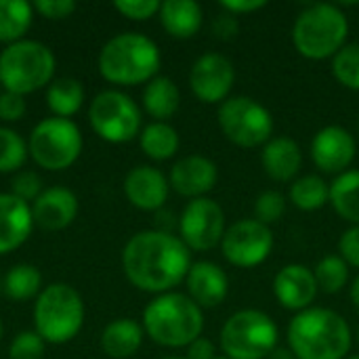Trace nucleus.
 <instances>
[{
    "instance_id": "nucleus-3",
    "label": "nucleus",
    "mask_w": 359,
    "mask_h": 359,
    "mask_svg": "<svg viewBox=\"0 0 359 359\" xmlns=\"http://www.w3.org/2000/svg\"><path fill=\"white\" fill-rule=\"evenodd\" d=\"M160 69L158 44L137 32L114 36L99 53V72L107 82L135 86L156 78Z\"/></svg>"
},
{
    "instance_id": "nucleus-19",
    "label": "nucleus",
    "mask_w": 359,
    "mask_h": 359,
    "mask_svg": "<svg viewBox=\"0 0 359 359\" xmlns=\"http://www.w3.org/2000/svg\"><path fill=\"white\" fill-rule=\"evenodd\" d=\"M170 183L166 177L151 166H137L126 175L124 194L128 202L141 210H160L168 198Z\"/></svg>"
},
{
    "instance_id": "nucleus-45",
    "label": "nucleus",
    "mask_w": 359,
    "mask_h": 359,
    "mask_svg": "<svg viewBox=\"0 0 359 359\" xmlns=\"http://www.w3.org/2000/svg\"><path fill=\"white\" fill-rule=\"evenodd\" d=\"M265 359H297L294 358V353L290 351V349H284V347H276L269 355Z\"/></svg>"
},
{
    "instance_id": "nucleus-32",
    "label": "nucleus",
    "mask_w": 359,
    "mask_h": 359,
    "mask_svg": "<svg viewBox=\"0 0 359 359\" xmlns=\"http://www.w3.org/2000/svg\"><path fill=\"white\" fill-rule=\"evenodd\" d=\"M318 288L326 294H337L347 286L349 280V265L341 259V255H328L320 259L313 269Z\"/></svg>"
},
{
    "instance_id": "nucleus-39",
    "label": "nucleus",
    "mask_w": 359,
    "mask_h": 359,
    "mask_svg": "<svg viewBox=\"0 0 359 359\" xmlns=\"http://www.w3.org/2000/svg\"><path fill=\"white\" fill-rule=\"evenodd\" d=\"M339 252H341V259L347 265H353V267L359 269V225H353L351 229H347L341 236Z\"/></svg>"
},
{
    "instance_id": "nucleus-28",
    "label": "nucleus",
    "mask_w": 359,
    "mask_h": 359,
    "mask_svg": "<svg viewBox=\"0 0 359 359\" xmlns=\"http://www.w3.org/2000/svg\"><path fill=\"white\" fill-rule=\"evenodd\" d=\"M141 149L151 160H168L179 149V133L166 122H151L141 133Z\"/></svg>"
},
{
    "instance_id": "nucleus-51",
    "label": "nucleus",
    "mask_w": 359,
    "mask_h": 359,
    "mask_svg": "<svg viewBox=\"0 0 359 359\" xmlns=\"http://www.w3.org/2000/svg\"><path fill=\"white\" fill-rule=\"evenodd\" d=\"M0 288H2V282H0Z\"/></svg>"
},
{
    "instance_id": "nucleus-16",
    "label": "nucleus",
    "mask_w": 359,
    "mask_h": 359,
    "mask_svg": "<svg viewBox=\"0 0 359 359\" xmlns=\"http://www.w3.org/2000/svg\"><path fill=\"white\" fill-rule=\"evenodd\" d=\"M318 282L309 267L292 263L278 271L273 280V294L284 309L290 311H305L311 307L318 294Z\"/></svg>"
},
{
    "instance_id": "nucleus-49",
    "label": "nucleus",
    "mask_w": 359,
    "mask_h": 359,
    "mask_svg": "<svg viewBox=\"0 0 359 359\" xmlns=\"http://www.w3.org/2000/svg\"><path fill=\"white\" fill-rule=\"evenodd\" d=\"M164 359H185V358H164Z\"/></svg>"
},
{
    "instance_id": "nucleus-36",
    "label": "nucleus",
    "mask_w": 359,
    "mask_h": 359,
    "mask_svg": "<svg viewBox=\"0 0 359 359\" xmlns=\"http://www.w3.org/2000/svg\"><path fill=\"white\" fill-rule=\"evenodd\" d=\"M11 359H40L44 355V339L38 332H19L11 343Z\"/></svg>"
},
{
    "instance_id": "nucleus-31",
    "label": "nucleus",
    "mask_w": 359,
    "mask_h": 359,
    "mask_svg": "<svg viewBox=\"0 0 359 359\" xmlns=\"http://www.w3.org/2000/svg\"><path fill=\"white\" fill-rule=\"evenodd\" d=\"M40 284H42V276L34 265H15L13 269H8L2 288L8 299L27 301L38 294Z\"/></svg>"
},
{
    "instance_id": "nucleus-46",
    "label": "nucleus",
    "mask_w": 359,
    "mask_h": 359,
    "mask_svg": "<svg viewBox=\"0 0 359 359\" xmlns=\"http://www.w3.org/2000/svg\"><path fill=\"white\" fill-rule=\"evenodd\" d=\"M351 301L359 309V276L353 280V286H351Z\"/></svg>"
},
{
    "instance_id": "nucleus-41",
    "label": "nucleus",
    "mask_w": 359,
    "mask_h": 359,
    "mask_svg": "<svg viewBox=\"0 0 359 359\" xmlns=\"http://www.w3.org/2000/svg\"><path fill=\"white\" fill-rule=\"evenodd\" d=\"M23 116H25V99L21 95L4 90L0 95V118L6 122H15L21 120Z\"/></svg>"
},
{
    "instance_id": "nucleus-26",
    "label": "nucleus",
    "mask_w": 359,
    "mask_h": 359,
    "mask_svg": "<svg viewBox=\"0 0 359 359\" xmlns=\"http://www.w3.org/2000/svg\"><path fill=\"white\" fill-rule=\"evenodd\" d=\"M330 204L337 215L359 225V170H345L330 185Z\"/></svg>"
},
{
    "instance_id": "nucleus-48",
    "label": "nucleus",
    "mask_w": 359,
    "mask_h": 359,
    "mask_svg": "<svg viewBox=\"0 0 359 359\" xmlns=\"http://www.w3.org/2000/svg\"><path fill=\"white\" fill-rule=\"evenodd\" d=\"M347 359H359V355H351V358H347Z\"/></svg>"
},
{
    "instance_id": "nucleus-52",
    "label": "nucleus",
    "mask_w": 359,
    "mask_h": 359,
    "mask_svg": "<svg viewBox=\"0 0 359 359\" xmlns=\"http://www.w3.org/2000/svg\"><path fill=\"white\" fill-rule=\"evenodd\" d=\"M358 337H359V328H358Z\"/></svg>"
},
{
    "instance_id": "nucleus-40",
    "label": "nucleus",
    "mask_w": 359,
    "mask_h": 359,
    "mask_svg": "<svg viewBox=\"0 0 359 359\" xmlns=\"http://www.w3.org/2000/svg\"><path fill=\"white\" fill-rule=\"evenodd\" d=\"M34 8L48 19H65L76 11L74 0H36Z\"/></svg>"
},
{
    "instance_id": "nucleus-24",
    "label": "nucleus",
    "mask_w": 359,
    "mask_h": 359,
    "mask_svg": "<svg viewBox=\"0 0 359 359\" xmlns=\"http://www.w3.org/2000/svg\"><path fill=\"white\" fill-rule=\"evenodd\" d=\"M141 343H143V328L128 318L111 322L101 334L103 351L114 359H126L135 355Z\"/></svg>"
},
{
    "instance_id": "nucleus-20",
    "label": "nucleus",
    "mask_w": 359,
    "mask_h": 359,
    "mask_svg": "<svg viewBox=\"0 0 359 359\" xmlns=\"http://www.w3.org/2000/svg\"><path fill=\"white\" fill-rule=\"evenodd\" d=\"M78 215V198L65 187H50L38 196L32 208L34 223L42 229L59 231L72 225Z\"/></svg>"
},
{
    "instance_id": "nucleus-5",
    "label": "nucleus",
    "mask_w": 359,
    "mask_h": 359,
    "mask_svg": "<svg viewBox=\"0 0 359 359\" xmlns=\"http://www.w3.org/2000/svg\"><path fill=\"white\" fill-rule=\"evenodd\" d=\"M349 36V21L337 4H309L299 13L292 27V42L297 50L311 61L334 57Z\"/></svg>"
},
{
    "instance_id": "nucleus-23",
    "label": "nucleus",
    "mask_w": 359,
    "mask_h": 359,
    "mask_svg": "<svg viewBox=\"0 0 359 359\" xmlns=\"http://www.w3.org/2000/svg\"><path fill=\"white\" fill-rule=\"evenodd\" d=\"M160 21L172 38L185 40L200 32L204 13L202 6L194 0H166L160 6Z\"/></svg>"
},
{
    "instance_id": "nucleus-2",
    "label": "nucleus",
    "mask_w": 359,
    "mask_h": 359,
    "mask_svg": "<svg viewBox=\"0 0 359 359\" xmlns=\"http://www.w3.org/2000/svg\"><path fill=\"white\" fill-rule=\"evenodd\" d=\"M288 347L297 359H345L351 349V328L337 311L309 307L288 324Z\"/></svg>"
},
{
    "instance_id": "nucleus-25",
    "label": "nucleus",
    "mask_w": 359,
    "mask_h": 359,
    "mask_svg": "<svg viewBox=\"0 0 359 359\" xmlns=\"http://www.w3.org/2000/svg\"><path fill=\"white\" fill-rule=\"evenodd\" d=\"M181 93L177 84L166 76H156L143 90V107L145 111L156 118V122H166L179 109Z\"/></svg>"
},
{
    "instance_id": "nucleus-18",
    "label": "nucleus",
    "mask_w": 359,
    "mask_h": 359,
    "mask_svg": "<svg viewBox=\"0 0 359 359\" xmlns=\"http://www.w3.org/2000/svg\"><path fill=\"white\" fill-rule=\"evenodd\" d=\"M185 284H187L189 299L198 307H206V309L219 307L229 294L227 273L217 263L210 261L194 263L187 271Z\"/></svg>"
},
{
    "instance_id": "nucleus-44",
    "label": "nucleus",
    "mask_w": 359,
    "mask_h": 359,
    "mask_svg": "<svg viewBox=\"0 0 359 359\" xmlns=\"http://www.w3.org/2000/svg\"><path fill=\"white\" fill-rule=\"evenodd\" d=\"M217 351H215V345L208 341V339H204V337H200V339H196L189 347H187V355L185 359H215Z\"/></svg>"
},
{
    "instance_id": "nucleus-8",
    "label": "nucleus",
    "mask_w": 359,
    "mask_h": 359,
    "mask_svg": "<svg viewBox=\"0 0 359 359\" xmlns=\"http://www.w3.org/2000/svg\"><path fill=\"white\" fill-rule=\"evenodd\" d=\"M278 347L276 322L259 309L236 311L221 328V349L229 359H265Z\"/></svg>"
},
{
    "instance_id": "nucleus-29",
    "label": "nucleus",
    "mask_w": 359,
    "mask_h": 359,
    "mask_svg": "<svg viewBox=\"0 0 359 359\" xmlns=\"http://www.w3.org/2000/svg\"><path fill=\"white\" fill-rule=\"evenodd\" d=\"M288 196L299 210L313 212L330 202V185L318 175H305L290 185Z\"/></svg>"
},
{
    "instance_id": "nucleus-30",
    "label": "nucleus",
    "mask_w": 359,
    "mask_h": 359,
    "mask_svg": "<svg viewBox=\"0 0 359 359\" xmlns=\"http://www.w3.org/2000/svg\"><path fill=\"white\" fill-rule=\"evenodd\" d=\"M32 25V4L23 0H0V42L15 44Z\"/></svg>"
},
{
    "instance_id": "nucleus-1",
    "label": "nucleus",
    "mask_w": 359,
    "mask_h": 359,
    "mask_svg": "<svg viewBox=\"0 0 359 359\" xmlns=\"http://www.w3.org/2000/svg\"><path fill=\"white\" fill-rule=\"evenodd\" d=\"M122 267L128 282L139 290L166 294L187 278L191 259L181 238L154 229L141 231L126 242Z\"/></svg>"
},
{
    "instance_id": "nucleus-50",
    "label": "nucleus",
    "mask_w": 359,
    "mask_h": 359,
    "mask_svg": "<svg viewBox=\"0 0 359 359\" xmlns=\"http://www.w3.org/2000/svg\"><path fill=\"white\" fill-rule=\"evenodd\" d=\"M215 359H229V358H225V355H223V358H215Z\"/></svg>"
},
{
    "instance_id": "nucleus-43",
    "label": "nucleus",
    "mask_w": 359,
    "mask_h": 359,
    "mask_svg": "<svg viewBox=\"0 0 359 359\" xmlns=\"http://www.w3.org/2000/svg\"><path fill=\"white\" fill-rule=\"evenodd\" d=\"M238 29H240V23H238V19H236L233 15H229V13L219 15V17L215 19V23H212V34H215L219 40H231V38H236Z\"/></svg>"
},
{
    "instance_id": "nucleus-12",
    "label": "nucleus",
    "mask_w": 359,
    "mask_h": 359,
    "mask_svg": "<svg viewBox=\"0 0 359 359\" xmlns=\"http://www.w3.org/2000/svg\"><path fill=\"white\" fill-rule=\"evenodd\" d=\"M221 250L233 267L250 269L269 259L273 250V233L257 219H244L225 229Z\"/></svg>"
},
{
    "instance_id": "nucleus-14",
    "label": "nucleus",
    "mask_w": 359,
    "mask_h": 359,
    "mask_svg": "<svg viewBox=\"0 0 359 359\" xmlns=\"http://www.w3.org/2000/svg\"><path fill=\"white\" fill-rule=\"evenodd\" d=\"M236 82L233 63L221 53L198 57L189 72V86L202 103H223Z\"/></svg>"
},
{
    "instance_id": "nucleus-17",
    "label": "nucleus",
    "mask_w": 359,
    "mask_h": 359,
    "mask_svg": "<svg viewBox=\"0 0 359 359\" xmlns=\"http://www.w3.org/2000/svg\"><path fill=\"white\" fill-rule=\"evenodd\" d=\"M217 179H219V170L212 160L204 156H187L181 158L170 168L168 183L179 196L198 200L215 189Z\"/></svg>"
},
{
    "instance_id": "nucleus-10",
    "label": "nucleus",
    "mask_w": 359,
    "mask_h": 359,
    "mask_svg": "<svg viewBox=\"0 0 359 359\" xmlns=\"http://www.w3.org/2000/svg\"><path fill=\"white\" fill-rule=\"evenodd\" d=\"M82 151V135L67 118L42 120L29 137V154L34 162L46 170H63L72 166Z\"/></svg>"
},
{
    "instance_id": "nucleus-35",
    "label": "nucleus",
    "mask_w": 359,
    "mask_h": 359,
    "mask_svg": "<svg viewBox=\"0 0 359 359\" xmlns=\"http://www.w3.org/2000/svg\"><path fill=\"white\" fill-rule=\"evenodd\" d=\"M286 212V198L280 191H263L255 200V219L263 225L278 223Z\"/></svg>"
},
{
    "instance_id": "nucleus-38",
    "label": "nucleus",
    "mask_w": 359,
    "mask_h": 359,
    "mask_svg": "<svg viewBox=\"0 0 359 359\" xmlns=\"http://www.w3.org/2000/svg\"><path fill=\"white\" fill-rule=\"evenodd\" d=\"M114 6L128 19L145 21V19L154 17L156 13H160L162 2H158V0H116Z\"/></svg>"
},
{
    "instance_id": "nucleus-42",
    "label": "nucleus",
    "mask_w": 359,
    "mask_h": 359,
    "mask_svg": "<svg viewBox=\"0 0 359 359\" xmlns=\"http://www.w3.org/2000/svg\"><path fill=\"white\" fill-rule=\"evenodd\" d=\"M263 6H267L265 0H221V8L233 17L238 15H248L255 11H261Z\"/></svg>"
},
{
    "instance_id": "nucleus-47",
    "label": "nucleus",
    "mask_w": 359,
    "mask_h": 359,
    "mask_svg": "<svg viewBox=\"0 0 359 359\" xmlns=\"http://www.w3.org/2000/svg\"><path fill=\"white\" fill-rule=\"evenodd\" d=\"M0 339H2V322H0Z\"/></svg>"
},
{
    "instance_id": "nucleus-34",
    "label": "nucleus",
    "mask_w": 359,
    "mask_h": 359,
    "mask_svg": "<svg viewBox=\"0 0 359 359\" xmlns=\"http://www.w3.org/2000/svg\"><path fill=\"white\" fill-rule=\"evenodd\" d=\"M27 147L19 133L0 126V172H13L23 166Z\"/></svg>"
},
{
    "instance_id": "nucleus-22",
    "label": "nucleus",
    "mask_w": 359,
    "mask_h": 359,
    "mask_svg": "<svg viewBox=\"0 0 359 359\" xmlns=\"http://www.w3.org/2000/svg\"><path fill=\"white\" fill-rule=\"evenodd\" d=\"M265 172L280 183L292 181L303 166V151L297 141L288 137H271L261 154Z\"/></svg>"
},
{
    "instance_id": "nucleus-27",
    "label": "nucleus",
    "mask_w": 359,
    "mask_h": 359,
    "mask_svg": "<svg viewBox=\"0 0 359 359\" xmlns=\"http://www.w3.org/2000/svg\"><path fill=\"white\" fill-rule=\"evenodd\" d=\"M84 101V88L76 78H59L46 90V105L57 118L74 116Z\"/></svg>"
},
{
    "instance_id": "nucleus-53",
    "label": "nucleus",
    "mask_w": 359,
    "mask_h": 359,
    "mask_svg": "<svg viewBox=\"0 0 359 359\" xmlns=\"http://www.w3.org/2000/svg\"><path fill=\"white\" fill-rule=\"evenodd\" d=\"M358 128H359V126H358Z\"/></svg>"
},
{
    "instance_id": "nucleus-11",
    "label": "nucleus",
    "mask_w": 359,
    "mask_h": 359,
    "mask_svg": "<svg viewBox=\"0 0 359 359\" xmlns=\"http://www.w3.org/2000/svg\"><path fill=\"white\" fill-rule=\"evenodd\" d=\"M93 130L109 143H128L139 135L141 109L120 90L99 93L88 109Z\"/></svg>"
},
{
    "instance_id": "nucleus-7",
    "label": "nucleus",
    "mask_w": 359,
    "mask_h": 359,
    "mask_svg": "<svg viewBox=\"0 0 359 359\" xmlns=\"http://www.w3.org/2000/svg\"><path fill=\"white\" fill-rule=\"evenodd\" d=\"M36 332L44 343L61 345L72 341L84 324V303L69 284H50L34 307Z\"/></svg>"
},
{
    "instance_id": "nucleus-4",
    "label": "nucleus",
    "mask_w": 359,
    "mask_h": 359,
    "mask_svg": "<svg viewBox=\"0 0 359 359\" xmlns=\"http://www.w3.org/2000/svg\"><path fill=\"white\" fill-rule=\"evenodd\" d=\"M143 328L162 347H189L204 330L202 307L181 292L160 294L145 307Z\"/></svg>"
},
{
    "instance_id": "nucleus-9",
    "label": "nucleus",
    "mask_w": 359,
    "mask_h": 359,
    "mask_svg": "<svg viewBox=\"0 0 359 359\" xmlns=\"http://www.w3.org/2000/svg\"><path fill=\"white\" fill-rule=\"evenodd\" d=\"M223 135L238 147H259L273 135V118L265 105L252 97H229L217 111Z\"/></svg>"
},
{
    "instance_id": "nucleus-6",
    "label": "nucleus",
    "mask_w": 359,
    "mask_h": 359,
    "mask_svg": "<svg viewBox=\"0 0 359 359\" xmlns=\"http://www.w3.org/2000/svg\"><path fill=\"white\" fill-rule=\"evenodd\" d=\"M55 74L53 50L36 40H19L0 53V84L15 95H27L50 82Z\"/></svg>"
},
{
    "instance_id": "nucleus-13",
    "label": "nucleus",
    "mask_w": 359,
    "mask_h": 359,
    "mask_svg": "<svg viewBox=\"0 0 359 359\" xmlns=\"http://www.w3.org/2000/svg\"><path fill=\"white\" fill-rule=\"evenodd\" d=\"M181 240L189 250H210L225 236V212L210 198L191 200L179 219Z\"/></svg>"
},
{
    "instance_id": "nucleus-37",
    "label": "nucleus",
    "mask_w": 359,
    "mask_h": 359,
    "mask_svg": "<svg viewBox=\"0 0 359 359\" xmlns=\"http://www.w3.org/2000/svg\"><path fill=\"white\" fill-rule=\"evenodd\" d=\"M40 189H42V181H40V177H38L36 172H32V170H23V172H17V175L13 177L11 194H13L15 198L23 200L25 204L32 202V200L36 202L38 196L42 194Z\"/></svg>"
},
{
    "instance_id": "nucleus-15",
    "label": "nucleus",
    "mask_w": 359,
    "mask_h": 359,
    "mask_svg": "<svg viewBox=\"0 0 359 359\" xmlns=\"http://www.w3.org/2000/svg\"><path fill=\"white\" fill-rule=\"evenodd\" d=\"M355 139L343 126H324L311 141L313 164L326 175H343L355 158Z\"/></svg>"
},
{
    "instance_id": "nucleus-21",
    "label": "nucleus",
    "mask_w": 359,
    "mask_h": 359,
    "mask_svg": "<svg viewBox=\"0 0 359 359\" xmlns=\"http://www.w3.org/2000/svg\"><path fill=\"white\" fill-rule=\"evenodd\" d=\"M32 208L13 194H0V255L19 248L32 231Z\"/></svg>"
},
{
    "instance_id": "nucleus-33",
    "label": "nucleus",
    "mask_w": 359,
    "mask_h": 359,
    "mask_svg": "<svg viewBox=\"0 0 359 359\" xmlns=\"http://www.w3.org/2000/svg\"><path fill=\"white\" fill-rule=\"evenodd\" d=\"M332 74L345 88L359 90V42L345 44L332 57Z\"/></svg>"
}]
</instances>
